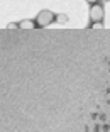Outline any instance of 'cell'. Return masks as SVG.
<instances>
[{"label":"cell","mask_w":110,"mask_h":132,"mask_svg":"<svg viewBox=\"0 0 110 132\" xmlns=\"http://www.w3.org/2000/svg\"><path fill=\"white\" fill-rule=\"evenodd\" d=\"M53 22H56V14H53L51 10H41L36 17V24L39 27H47Z\"/></svg>","instance_id":"obj_1"},{"label":"cell","mask_w":110,"mask_h":132,"mask_svg":"<svg viewBox=\"0 0 110 132\" xmlns=\"http://www.w3.org/2000/svg\"><path fill=\"white\" fill-rule=\"evenodd\" d=\"M105 17V10L100 4H91L90 7V20L91 22H102Z\"/></svg>","instance_id":"obj_2"},{"label":"cell","mask_w":110,"mask_h":132,"mask_svg":"<svg viewBox=\"0 0 110 132\" xmlns=\"http://www.w3.org/2000/svg\"><path fill=\"white\" fill-rule=\"evenodd\" d=\"M37 24L34 22V20H29V19H26V20H20L19 22V27L20 29H24V31H31V29H34Z\"/></svg>","instance_id":"obj_3"},{"label":"cell","mask_w":110,"mask_h":132,"mask_svg":"<svg viewBox=\"0 0 110 132\" xmlns=\"http://www.w3.org/2000/svg\"><path fill=\"white\" fill-rule=\"evenodd\" d=\"M56 22L61 24V26L66 24L68 22V15H66V14H58V15H56Z\"/></svg>","instance_id":"obj_4"},{"label":"cell","mask_w":110,"mask_h":132,"mask_svg":"<svg viewBox=\"0 0 110 132\" xmlns=\"http://www.w3.org/2000/svg\"><path fill=\"white\" fill-rule=\"evenodd\" d=\"M90 29H95V31H98V29H103V20H102V22H91Z\"/></svg>","instance_id":"obj_5"},{"label":"cell","mask_w":110,"mask_h":132,"mask_svg":"<svg viewBox=\"0 0 110 132\" xmlns=\"http://www.w3.org/2000/svg\"><path fill=\"white\" fill-rule=\"evenodd\" d=\"M7 29H9V31H15V29H20V27H19V24H15V22H10V24L7 26Z\"/></svg>","instance_id":"obj_6"},{"label":"cell","mask_w":110,"mask_h":132,"mask_svg":"<svg viewBox=\"0 0 110 132\" xmlns=\"http://www.w3.org/2000/svg\"><path fill=\"white\" fill-rule=\"evenodd\" d=\"M88 4H97V2H98V0H87Z\"/></svg>","instance_id":"obj_7"},{"label":"cell","mask_w":110,"mask_h":132,"mask_svg":"<svg viewBox=\"0 0 110 132\" xmlns=\"http://www.w3.org/2000/svg\"><path fill=\"white\" fill-rule=\"evenodd\" d=\"M108 2H110V0H108Z\"/></svg>","instance_id":"obj_8"}]
</instances>
